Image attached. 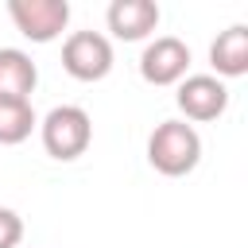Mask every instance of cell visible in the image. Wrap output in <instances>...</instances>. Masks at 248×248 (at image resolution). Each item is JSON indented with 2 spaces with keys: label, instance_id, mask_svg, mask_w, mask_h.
<instances>
[{
  "label": "cell",
  "instance_id": "9",
  "mask_svg": "<svg viewBox=\"0 0 248 248\" xmlns=\"http://www.w3.org/2000/svg\"><path fill=\"white\" fill-rule=\"evenodd\" d=\"M39 85V66L19 46H0V97L4 101H31Z\"/></svg>",
  "mask_w": 248,
  "mask_h": 248
},
{
  "label": "cell",
  "instance_id": "2",
  "mask_svg": "<svg viewBox=\"0 0 248 248\" xmlns=\"http://www.w3.org/2000/svg\"><path fill=\"white\" fill-rule=\"evenodd\" d=\"M39 140H43V151L50 159L74 163L93 143V120H89V112L81 105H54L39 120Z\"/></svg>",
  "mask_w": 248,
  "mask_h": 248
},
{
  "label": "cell",
  "instance_id": "7",
  "mask_svg": "<svg viewBox=\"0 0 248 248\" xmlns=\"http://www.w3.org/2000/svg\"><path fill=\"white\" fill-rule=\"evenodd\" d=\"M159 4L155 0H112L108 12H105V23L116 39L124 43H140L147 39L155 27H159Z\"/></svg>",
  "mask_w": 248,
  "mask_h": 248
},
{
  "label": "cell",
  "instance_id": "1",
  "mask_svg": "<svg viewBox=\"0 0 248 248\" xmlns=\"http://www.w3.org/2000/svg\"><path fill=\"white\" fill-rule=\"evenodd\" d=\"M147 163L167 174V178H182L202 163V136L194 124L186 120H163L155 124V132L147 136Z\"/></svg>",
  "mask_w": 248,
  "mask_h": 248
},
{
  "label": "cell",
  "instance_id": "6",
  "mask_svg": "<svg viewBox=\"0 0 248 248\" xmlns=\"http://www.w3.org/2000/svg\"><path fill=\"white\" fill-rule=\"evenodd\" d=\"M190 70V46L178 35H155L140 54V78L147 85H178Z\"/></svg>",
  "mask_w": 248,
  "mask_h": 248
},
{
  "label": "cell",
  "instance_id": "10",
  "mask_svg": "<svg viewBox=\"0 0 248 248\" xmlns=\"http://www.w3.org/2000/svg\"><path fill=\"white\" fill-rule=\"evenodd\" d=\"M39 116L31 108V101H4L0 97V143L12 147V143H23L31 132H35Z\"/></svg>",
  "mask_w": 248,
  "mask_h": 248
},
{
  "label": "cell",
  "instance_id": "4",
  "mask_svg": "<svg viewBox=\"0 0 248 248\" xmlns=\"http://www.w3.org/2000/svg\"><path fill=\"white\" fill-rule=\"evenodd\" d=\"M8 16L23 39L54 43L70 23V4L66 0H8Z\"/></svg>",
  "mask_w": 248,
  "mask_h": 248
},
{
  "label": "cell",
  "instance_id": "3",
  "mask_svg": "<svg viewBox=\"0 0 248 248\" xmlns=\"http://www.w3.org/2000/svg\"><path fill=\"white\" fill-rule=\"evenodd\" d=\"M62 70L74 81H101L112 70V43L101 31H70L62 43Z\"/></svg>",
  "mask_w": 248,
  "mask_h": 248
},
{
  "label": "cell",
  "instance_id": "8",
  "mask_svg": "<svg viewBox=\"0 0 248 248\" xmlns=\"http://www.w3.org/2000/svg\"><path fill=\"white\" fill-rule=\"evenodd\" d=\"M209 66H213V78L221 81L248 74V27L244 23L217 31V39L209 43Z\"/></svg>",
  "mask_w": 248,
  "mask_h": 248
},
{
  "label": "cell",
  "instance_id": "11",
  "mask_svg": "<svg viewBox=\"0 0 248 248\" xmlns=\"http://www.w3.org/2000/svg\"><path fill=\"white\" fill-rule=\"evenodd\" d=\"M23 240V217L8 205H0V248H16Z\"/></svg>",
  "mask_w": 248,
  "mask_h": 248
},
{
  "label": "cell",
  "instance_id": "5",
  "mask_svg": "<svg viewBox=\"0 0 248 248\" xmlns=\"http://www.w3.org/2000/svg\"><path fill=\"white\" fill-rule=\"evenodd\" d=\"M174 105L186 120L194 124H209L217 116H225L229 108V85L213 74H186L178 81V93H174Z\"/></svg>",
  "mask_w": 248,
  "mask_h": 248
}]
</instances>
